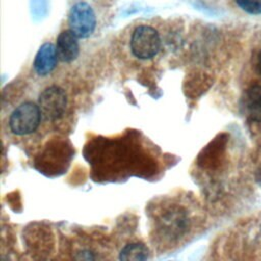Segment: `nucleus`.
I'll return each instance as SVG.
<instances>
[{
	"label": "nucleus",
	"mask_w": 261,
	"mask_h": 261,
	"mask_svg": "<svg viewBox=\"0 0 261 261\" xmlns=\"http://www.w3.org/2000/svg\"><path fill=\"white\" fill-rule=\"evenodd\" d=\"M132 53L139 59L155 57L161 47L160 36L153 27L140 25L135 29L130 38Z\"/></svg>",
	"instance_id": "nucleus-1"
},
{
	"label": "nucleus",
	"mask_w": 261,
	"mask_h": 261,
	"mask_svg": "<svg viewBox=\"0 0 261 261\" xmlns=\"http://www.w3.org/2000/svg\"><path fill=\"white\" fill-rule=\"evenodd\" d=\"M41 111L33 102H24L17 106L9 117V127L15 135H28L34 133L41 120Z\"/></svg>",
	"instance_id": "nucleus-2"
},
{
	"label": "nucleus",
	"mask_w": 261,
	"mask_h": 261,
	"mask_svg": "<svg viewBox=\"0 0 261 261\" xmlns=\"http://www.w3.org/2000/svg\"><path fill=\"white\" fill-rule=\"evenodd\" d=\"M67 97L63 89L58 86H50L43 90L38 98V106L41 114L47 120L60 118L66 109Z\"/></svg>",
	"instance_id": "nucleus-3"
},
{
	"label": "nucleus",
	"mask_w": 261,
	"mask_h": 261,
	"mask_svg": "<svg viewBox=\"0 0 261 261\" xmlns=\"http://www.w3.org/2000/svg\"><path fill=\"white\" fill-rule=\"evenodd\" d=\"M69 29L82 39L90 37L96 29V15L92 7L85 3L74 4L68 14Z\"/></svg>",
	"instance_id": "nucleus-4"
},
{
	"label": "nucleus",
	"mask_w": 261,
	"mask_h": 261,
	"mask_svg": "<svg viewBox=\"0 0 261 261\" xmlns=\"http://www.w3.org/2000/svg\"><path fill=\"white\" fill-rule=\"evenodd\" d=\"M189 224V219L180 209H172L162 215L159 222V230L162 236L169 240L178 239L181 237Z\"/></svg>",
	"instance_id": "nucleus-5"
},
{
	"label": "nucleus",
	"mask_w": 261,
	"mask_h": 261,
	"mask_svg": "<svg viewBox=\"0 0 261 261\" xmlns=\"http://www.w3.org/2000/svg\"><path fill=\"white\" fill-rule=\"evenodd\" d=\"M79 37L69 29L62 31L56 40V51L58 58L63 62H71L80 54Z\"/></svg>",
	"instance_id": "nucleus-6"
},
{
	"label": "nucleus",
	"mask_w": 261,
	"mask_h": 261,
	"mask_svg": "<svg viewBox=\"0 0 261 261\" xmlns=\"http://www.w3.org/2000/svg\"><path fill=\"white\" fill-rule=\"evenodd\" d=\"M58 55L56 51V46L52 43L43 44L35 57L34 69L37 74L45 76L53 71L57 64Z\"/></svg>",
	"instance_id": "nucleus-7"
},
{
	"label": "nucleus",
	"mask_w": 261,
	"mask_h": 261,
	"mask_svg": "<svg viewBox=\"0 0 261 261\" xmlns=\"http://www.w3.org/2000/svg\"><path fill=\"white\" fill-rule=\"evenodd\" d=\"M244 106L249 118L253 121H261V86L250 87L244 97Z\"/></svg>",
	"instance_id": "nucleus-8"
},
{
	"label": "nucleus",
	"mask_w": 261,
	"mask_h": 261,
	"mask_svg": "<svg viewBox=\"0 0 261 261\" xmlns=\"http://www.w3.org/2000/svg\"><path fill=\"white\" fill-rule=\"evenodd\" d=\"M149 258L148 248L141 243H133L124 246L120 253L119 259L124 261H141Z\"/></svg>",
	"instance_id": "nucleus-9"
},
{
	"label": "nucleus",
	"mask_w": 261,
	"mask_h": 261,
	"mask_svg": "<svg viewBox=\"0 0 261 261\" xmlns=\"http://www.w3.org/2000/svg\"><path fill=\"white\" fill-rule=\"evenodd\" d=\"M237 5L247 13L261 14V0H234Z\"/></svg>",
	"instance_id": "nucleus-10"
},
{
	"label": "nucleus",
	"mask_w": 261,
	"mask_h": 261,
	"mask_svg": "<svg viewBox=\"0 0 261 261\" xmlns=\"http://www.w3.org/2000/svg\"><path fill=\"white\" fill-rule=\"evenodd\" d=\"M79 256H76V259H82V260H93L95 259L93 253L89 252V251H82L80 253H77Z\"/></svg>",
	"instance_id": "nucleus-11"
},
{
	"label": "nucleus",
	"mask_w": 261,
	"mask_h": 261,
	"mask_svg": "<svg viewBox=\"0 0 261 261\" xmlns=\"http://www.w3.org/2000/svg\"><path fill=\"white\" fill-rule=\"evenodd\" d=\"M257 64H258V70L261 74V50L258 53V62H257Z\"/></svg>",
	"instance_id": "nucleus-12"
}]
</instances>
